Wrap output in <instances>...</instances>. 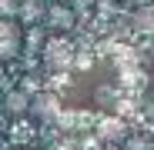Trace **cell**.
<instances>
[{
  "label": "cell",
  "mask_w": 154,
  "mask_h": 150,
  "mask_svg": "<svg viewBox=\"0 0 154 150\" xmlns=\"http://www.w3.org/2000/svg\"><path fill=\"white\" fill-rule=\"evenodd\" d=\"M50 23H54L57 30H67L70 23H74V13H70V4H67V7H60V4H57V7H50Z\"/></svg>",
  "instance_id": "cell-2"
},
{
  "label": "cell",
  "mask_w": 154,
  "mask_h": 150,
  "mask_svg": "<svg viewBox=\"0 0 154 150\" xmlns=\"http://www.w3.org/2000/svg\"><path fill=\"white\" fill-rule=\"evenodd\" d=\"M67 4H70V7H91L94 0H67Z\"/></svg>",
  "instance_id": "cell-6"
},
{
  "label": "cell",
  "mask_w": 154,
  "mask_h": 150,
  "mask_svg": "<svg viewBox=\"0 0 154 150\" xmlns=\"http://www.w3.org/2000/svg\"><path fill=\"white\" fill-rule=\"evenodd\" d=\"M17 50H20V27L10 17H4V23H0V54H4V60H14Z\"/></svg>",
  "instance_id": "cell-1"
},
{
  "label": "cell",
  "mask_w": 154,
  "mask_h": 150,
  "mask_svg": "<svg viewBox=\"0 0 154 150\" xmlns=\"http://www.w3.org/2000/svg\"><path fill=\"white\" fill-rule=\"evenodd\" d=\"M34 107H37V113H40V117H50V113H54V100H50V97H40Z\"/></svg>",
  "instance_id": "cell-5"
},
{
  "label": "cell",
  "mask_w": 154,
  "mask_h": 150,
  "mask_svg": "<svg viewBox=\"0 0 154 150\" xmlns=\"http://www.w3.org/2000/svg\"><path fill=\"white\" fill-rule=\"evenodd\" d=\"M7 110H10V113H27V110H30V97L23 93V90L7 93Z\"/></svg>",
  "instance_id": "cell-3"
},
{
  "label": "cell",
  "mask_w": 154,
  "mask_h": 150,
  "mask_svg": "<svg viewBox=\"0 0 154 150\" xmlns=\"http://www.w3.org/2000/svg\"><path fill=\"white\" fill-rule=\"evenodd\" d=\"M124 150H154V147H151V140H144V137H127Z\"/></svg>",
  "instance_id": "cell-4"
},
{
  "label": "cell",
  "mask_w": 154,
  "mask_h": 150,
  "mask_svg": "<svg viewBox=\"0 0 154 150\" xmlns=\"http://www.w3.org/2000/svg\"><path fill=\"white\" fill-rule=\"evenodd\" d=\"M124 4H131V7H144L147 0H124Z\"/></svg>",
  "instance_id": "cell-7"
}]
</instances>
